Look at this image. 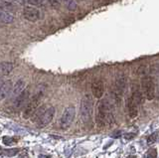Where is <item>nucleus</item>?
<instances>
[{"label": "nucleus", "instance_id": "nucleus-26", "mask_svg": "<svg viewBox=\"0 0 159 158\" xmlns=\"http://www.w3.org/2000/svg\"><path fill=\"white\" fill-rule=\"evenodd\" d=\"M134 136H135V133H128V134L124 135V138L127 139V140H130V139H132Z\"/></svg>", "mask_w": 159, "mask_h": 158}, {"label": "nucleus", "instance_id": "nucleus-31", "mask_svg": "<svg viewBox=\"0 0 159 158\" xmlns=\"http://www.w3.org/2000/svg\"><path fill=\"white\" fill-rule=\"evenodd\" d=\"M0 26H1V23H0Z\"/></svg>", "mask_w": 159, "mask_h": 158}, {"label": "nucleus", "instance_id": "nucleus-8", "mask_svg": "<svg viewBox=\"0 0 159 158\" xmlns=\"http://www.w3.org/2000/svg\"><path fill=\"white\" fill-rule=\"evenodd\" d=\"M126 86V78L124 75H119L116 78V80H115V95H116L117 98H121L124 89H125Z\"/></svg>", "mask_w": 159, "mask_h": 158}, {"label": "nucleus", "instance_id": "nucleus-24", "mask_svg": "<svg viewBox=\"0 0 159 158\" xmlns=\"http://www.w3.org/2000/svg\"><path fill=\"white\" fill-rule=\"evenodd\" d=\"M147 158H157L156 149H150L147 153Z\"/></svg>", "mask_w": 159, "mask_h": 158}, {"label": "nucleus", "instance_id": "nucleus-7", "mask_svg": "<svg viewBox=\"0 0 159 158\" xmlns=\"http://www.w3.org/2000/svg\"><path fill=\"white\" fill-rule=\"evenodd\" d=\"M23 16L28 21L36 22L40 19L41 15H40V11L37 8L33 7V6H26L23 10Z\"/></svg>", "mask_w": 159, "mask_h": 158}, {"label": "nucleus", "instance_id": "nucleus-13", "mask_svg": "<svg viewBox=\"0 0 159 158\" xmlns=\"http://www.w3.org/2000/svg\"><path fill=\"white\" fill-rule=\"evenodd\" d=\"M25 85H26V83H25V80L23 79H20L19 80H17V83H15L14 88H12V89H11L12 97L15 98L21 92H23L24 88H25Z\"/></svg>", "mask_w": 159, "mask_h": 158}, {"label": "nucleus", "instance_id": "nucleus-28", "mask_svg": "<svg viewBox=\"0 0 159 158\" xmlns=\"http://www.w3.org/2000/svg\"><path fill=\"white\" fill-rule=\"evenodd\" d=\"M127 158H136V156H134V155H130V156H128Z\"/></svg>", "mask_w": 159, "mask_h": 158}, {"label": "nucleus", "instance_id": "nucleus-4", "mask_svg": "<svg viewBox=\"0 0 159 158\" xmlns=\"http://www.w3.org/2000/svg\"><path fill=\"white\" fill-rule=\"evenodd\" d=\"M43 95V92H38L37 94L32 98V100L29 101L27 103V105L25 107V110L23 113V117L24 118H29L30 116H32V114L35 113L36 110L38 108V105L40 104V100H41Z\"/></svg>", "mask_w": 159, "mask_h": 158}, {"label": "nucleus", "instance_id": "nucleus-16", "mask_svg": "<svg viewBox=\"0 0 159 158\" xmlns=\"http://www.w3.org/2000/svg\"><path fill=\"white\" fill-rule=\"evenodd\" d=\"M130 98H132L133 101H134L137 105L141 104L142 101H143V95L139 91H134V92H133V94H132V95Z\"/></svg>", "mask_w": 159, "mask_h": 158}, {"label": "nucleus", "instance_id": "nucleus-9", "mask_svg": "<svg viewBox=\"0 0 159 158\" xmlns=\"http://www.w3.org/2000/svg\"><path fill=\"white\" fill-rule=\"evenodd\" d=\"M28 101H29V91L26 89V91L21 92L20 94L14 98L13 105L15 108H21L28 103Z\"/></svg>", "mask_w": 159, "mask_h": 158}, {"label": "nucleus", "instance_id": "nucleus-2", "mask_svg": "<svg viewBox=\"0 0 159 158\" xmlns=\"http://www.w3.org/2000/svg\"><path fill=\"white\" fill-rule=\"evenodd\" d=\"M93 116V100L90 95H86L81 103V116L85 124L89 125L92 123Z\"/></svg>", "mask_w": 159, "mask_h": 158}, {"label": "nucleus", "instance_id": "nucleus-6", "mask_svg": "<svg viewBox=\"0 0 159 158\" xmlns=\"http://www.w3.org/2000/svg\"><path fill=\"white\" fill-rule=\"evenodd\" d=\"M54 113H55V108L53 107H49L48 108H46V110L43 113L42 116H40V118L37 120L38 127H44L47 124H49V123L52 121Z\"/></svg>", "mask_w": 159, "mask_h": 158}, {"label": "nucleus", "instance_id": "nucleus-21", "mask_svg": "<svg viewBox=\"0 0 159 158\" xmlns=\"http://www.w3.org/2000/svg\"><path fill=\"white\" fill-rule=\"evenodd\" d=\"M157 136H158V133H157V132H154L153 134H151V135L147 138V143H148L149 145L155 143V142H156V140H157Z\"/></svg>", "mask_w": 159, "mask_h": 158}, {"label": "nucleus", "instance_id": "nucleus-22", "mask_svg": "<svg viewBox=\"0 0 159 158\" xmlns=\"http://www.w3.org/2000/svg\"><path fill=\"white\" fill-rule=\"evenodd\" d=\"M66 5H67V8L71 11L76 10V8H77V3L75 2V0H70V1H68L66 3Z\"/></svg>", "mask_w": 159, "mask_h": 158}, {"label": "nucleus", "instance_id": "nucleus-29", "mask_svg": "<svg viewBox=\"0 0 159 158\" xmlns=\"http://www.w3.org/2000/svg\"><path fill=\"white\" fill-rule=\"evenodd\" d=\"M61 1H63V2H65V3H67L68 1H70V0H61Z\"/></svg>", "mask_w": 159, "mask_h": 158}, {"label": "nucleus", "instance_id": "nucleus-23", "mask_svg": "<svg viewBox=\"0 0 159 158\" xmlns=\"http://www.w3.org/2000/svg\"><path fill=\"white\" fill-rule=\"evenodd\" d=\"M47 1L49 2V4L51 5L54 9H58L61 5L60 0H47Z\"/></svg>", "mask_w": 159, "mask_h": 158}, {"label": "nucleus", "instance_id": "nucleus-5", "mask_svg": "<svg viewBox=\"0 0 159 158\" xmlns=\"http://www.w3.org/2000/svg\"><path fill=\"white\" fill-rule=\"evenodd\" d=\"M75 114H76V110H75L74 105H70V107H68L66 110H64V113L61 116V120H60V124H61L62 128L67 129L68 127H70L72 122L74 121Z\"/></svg>", "mask_w": 159, "mask_h": 158}, {"label": "nucleus", "instance_id": "nucleus-30", "mask_svg": "<svg viewBox=\"0 0 159 158\" xmlns=\"http://www.w3.org/2000/svg\"><path fill=\"white\" fill-rule=\"evenodd\" d=\"M79 1H83V0H79Z\"/></svg>", "mask_w": 159, "mask_h": 158}, {"label": "nucleus", "instance_id": "nucleus-1", "mask_svg": "<svg viewBox=\"0 0 159 158\" xmlns=\"http://www.w3.org/2000/svg\"><path fill=\"white\" fill-rule=\"evenodd\" d=\"M113 107L107 100H102L99 101L98 107V116L96 122L99 126H105V123L113 122Z\"/></svg>", "mask_w": 159, "mask_h": 158}, {"label": "nucleus", "instance_id": "nucleus-18", "mask_svg": "<svg viewBox=\"0 0 159 158\" xmlns=\"http://www.w3.org/2000/svg\"><path fill=\"white\" fill-rule=\"evenodd\" d=\"M19 151L18 148H12V149H5L3 150L1 154L3 156H8V157H12V156H15L17 154V152Z\"/></svg>", "mask_w": 159, "mask_h": 158}, {"label": "nucleus", "instance_id": "nucleus-12", "mask_svg": "<svg viewBox=\"0 0 159 158\" xmlns=\"http://www.w3.org/2000/svg\"><path fill=\"white\" fill-rule=\"evenodd\" d=\"M12 89V83L11 80H7V82L3 83L0 86V101H3L9 95Z\"/></svg>", "mask_w": 159, "mask_h": 158}, {"label": "nucleus", "instance_id": "nucleus-19", "mask_svg": "<svg viewBox=\"0 0 159 158\" xmlns=\"http://www.w3.org/2000/svg\"><path fill=\"white\" fill-rule=\"evenodd\" d=\"M18 139L16 137H8V136H4L3 137V143L5 145H13L17 143Z\"/></svg>", "mask_w": 159, "mask_h": 158}, {"label": "nucleus", "instance_id": "nucleus-25", "mask_svg": "<svg viewBox=\"0 0 159 158\" xmlns=\"http://www.w3.org/2000/svg\"><path fill=\"white\" fill-rule=\"evenodd\" d=\"M5 2H9V3H18V4H24L25 0H3Z\"/></svg>", "mask_w": 159, "mask_h": 158}, {"label": "nucleus", "instance_id": "nucleus-20", "mask_svg": "<svg viewBox=\"0 0 159 158\" xmlns=\"http://www.w3.org/2000/svg\"><path fill=\"white\" fill-rule=\"evenodd\" d=\"M25 2L29 3V4L34 5V6H43L45 4L44 0H25Z\"/></svg>", "mask_w": 159, "mask_h": 158}, {"label": "nucleus", "instance_id": "nucleus-14", "mask_svg": "<svg viewBox=\"0 0 159 158\" xmlns=\"http://www.w3.org/2000/svg\"><path fill=\"white\" fill-rule=\"evenodd\" d=\"M14 15L9 12L0 10V23L1 24H10L14 22Z\"/></svg>", "mask_w": 159, "mask_h": 158}, {"label": "nucleus", "instance_id": "nucleus-17", "mask_svg": "<svg viewBox=\"0 0 159 158\" xmlns=\"http://www.w3.org/2000/svg\"><path fill=\"white\" fill-rule=\"evenodd\" d=\"M46 110V105H43V107H41L40 108H37L36 111L32 114V121H35L37 122V120H38L40 118V116H42L43 113Z\"/></svg>", "mask_w": 159, "mask_h": 158}, {"label": "nucleus", "instance_id": "nucleus-15", "mask_svg": "<svg viewBox=\"0 0 159 158\" xmlns=\"http://www.w3.org/2000/svg\"><path fill=\"white\" fill-rule=\"evenodd\" d=\"M13 70V64L10 62H2L0 64V75L7 76Z\"/></svg>", "mask_w": 159, "mask_h": 158}, {"label": "nucleus", "instance_id": "nucleus-11", "mask_svg": "<svg viewBox=\"0 0 159 158\" xmlns=\"http://www.w3.org/2000/svg\"><path fill=\"white\" fill-rule=\"evenodd\" d=\"M126 107L128 110V114L131 118H135L138 114V105H137L131 98H128L126 101Z\"/></svg>", "mask_w": 159, "mask_h": 158}, {"label": "nucleus", "instance_id": "nucleus-10", "mask_svg": "<svg viewBox=\"0 0 159 158\" xmlns=\"http://www.w3.org/2000/svg\"><path fill=\"white\" fill-rule=\"evenodd\" d=\"M104 92H105L104 83H102L101 80H95L92 85V92H93V97L96 98H101L102 97V95H104Z\"/></svg>", "mask_w": 159, "mask_h": 158}, {"label": "nucleus", "instance_id": "nucleus-3", "mask_svg": "<svg viewBox=\"0 0 159 158\" xmlns=\"http://www.w3.org/2000/svg\"><path fill=\"white\" fill-rule=\"evenodd\" d=\"M143 95L148 101H152L155 97V86L153 79L149 76H145L141 80Z\"/></svg>", "mask_w": 159, "mask_h": 158}, {"label": "nucleus", "instance_id": "nucleus-27", "mask_svg": "<svg viewBox=\"0 0 159 158\" xmlns=\"http://www.w3.org/2000/svg\"><path fill=\"white\" fill-rule=\"evenodd\" d=\"M3 83H4V82H3V80H2L1 78H0V86H1Z\"/></svg>", "mask_w": 159, "mask_h": 158}]
</instances>
